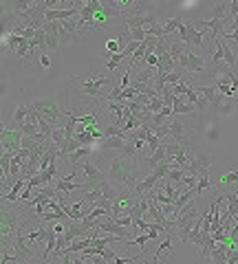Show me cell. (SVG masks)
I'll return each mask as SVG.
<instances>
[{
    "label": "cell",
    "instance_id": "5b68a950",
    "mask_svg": "<svg viewBox=\"0 0 238 264\" xmlns=\"http://www.w3.org/2000/svg\"><path fill=\"white\" fill-rule=\"evenodd\" d=\"M22 130H16V128H2L0 132V141H2V152L9 154H18L22 150Z\"/></svg>",
    "mask_w": 238,
    "mask_h": 264
},
{
    "label": "cell",
    "instance_id": "7c38bea8",
    "mask_svg": "<svg viewBox=\"0 0 238 264\" xmlns=\"http://www.w3.org/2000/svg\"><path fill=\"white\" fill-rule=\"evenodd\" d=\"M157 183H159L157 176H154V174H148L145 178H141L139 183L135 185V189H132V192H135V196H137V198H143L145 194L152 192V189L157 187Z\"/></svg>",
    "mask_w": 238,
    "mask_h": 264
},
{
    "label": "cell",
    "instance_id": "52a82bcc",
    "mask_svg": "<svg viewBox=\"0 0 238 264\" xmlns=\"http://www.w3.org/2000/svg\"><path fill=\"white\" fill-rule=\"evenodd\" d=\"M13 262L16 264H24V262H31L33 260V249H31V244L24 240V233H18L16 240H13Z\"/></svg>",
    "mask_w": 238,
    "mask_h": 264
},
{
    "label": "cell",
    "instance_id": "8fae6325",
    "mask_svg": "<svg viewBox=\"0 0 238 264\" xmlns=\"http://www.w3.org/2000/svg\"><path fill=\"white\" fill-rule=\"evenodd\" d=\"M198 29H212V38H223L227 31H225V22L218 20V18H210V20H201L198 22Z\"/></svg>",
    "mask_w": 238,
    "mask_h": 264
},
{
    "label": "cell",
    "instance_id": "44dd1931",
    "mask_svg": "<svg viewBox=\"0 0 238 264\" xmlns=\"http://www.w3.org/2000/svg\"><path fill=\"white\" fill-rule=\"evenodd\" d=\"M214 18H218V20H227L229 18V2H225V0H218V2L214 4Z\"/></svg>",
    "mask_w": 238,
    "mask_h": 264
},
{
    "label": "cell",
    "instance_id": "74e56055",
    "mask_svg": "<svg viewBox=\"0 0 238 264\" xmlns=\"http://www.w3.org/2000/svg\"><path fill=\"white\" fill-rule=\"evenodd\" d=\"M232 29H238V16L232 18Z\"/></svg>",
    "mask_w": 238,
    "mask_h": 264
},
{
    "label": "cell",
    "instance_id": "83f0119b",
    "mask_svg": "<svg viewBox=\"0 0 238 264\" xmlns=\"http://www.w3.org/2000/svg\"><path fill=\"white\" fill-rule=\"evenodd\" d=\"M148 240H150L148 233H139V236H135L132 240H126V242H128V244H137V246H141L143 251H148V246H145V242H148Z\"/></svg>",
    "mask_w": 238,
    "mask_h": 264
},
{
    "label": "cell",
    "instance_id": "484cf974",
    "mask_svg": "<svg viewBox=\"0 0 238 264\" xmlns=\"http://www.w3.org/2000/svg\"><path fill=\"white\" fill-rule=\"evenodd\" d=\"M38 128H40V134H44L47 139H51L53 130H55V126H53V123H48V121H44V119H38Z\"/></svg>",
    "mask_w": 238,
    "mask_h": 264
},
{
    "label": "cell",
    "instance_id": "5bb4252c",
    "mask_svg": "<svg viewBox=\"0 0 238 264\" xmlns=\"http://www.w3.org/2000/svg\"><path fill=\"white\" fill-rule=\"evenodd\" d=\"M234 246L232 244H225V242H216V249L212 251V262L214 264H227V258H229V251H232Z\"/></svg>",
    "mask_w": 238,
    "mask_h": 264
},
{
    "label": "cell",
    "instance_id": "e575fe53",
    "mask_svg": "<svg viewBox=\"0 0 238 264\" xmlns=\"http://www.w3.org/2000/svg\"><path fill=\"white\" fill-rule=\"evenodd\" d=\"M238 16V0L229 2V18H236Z\"/></svg>",
    "mask_w": 238,
    "mask_h": 264
},
{
    "label": "cell",
    "instance_id": "ba28073f",
    "mask_svg": "<svg viewBox=\"0 0 238 264\" xmlns=\"http://www.w3.org/2000/svg\"><path fill=\"white\" fill-rule=\"evenodd\" d=\"M77 33H79V24H77V20H75V18L60 22V48L73 44L75 40H77Z\"/></svg>",
    "mask_w": 238,
    "mask_h": 264
},
{
    "label": "cell",
    "instance_id": "e0dca14e",
    "mask_svg": "<svg viewBox=\"0 0 238 264\" xmlns=\"http://www.w3.org/2000/svg\"><path fill=\"white\" fill-rule=\"evenodd\" d=\"M26 117H29V106L26 104H20L16 108V112H13V128H16V130H20L22 126H24L26 123Z\"/></svg>",
    "mask_w": 238,
    "mask_h": 264
},
{
    "label": "cell",
    "instance_id": "d6a6232c",
    "mask_svg": "<svg viewBox=\"0 0 238 264\" xmlns=\"http://www.w3.org/2000/svg\"><path fill=\"white\" fill-rule=\"evenodd\" d=\"M141 255H132V258H119L117 255V260H115V264H128V262H135V260H139Z\"/></svg>",
    "mask_w": 238,
    "mask_h": 264
},
{
    "label": "cell",
    "instance_id": "30bf717a",
    "mask_svg": "<svg viewBox=\"0 0 238 264\" xmlns=\"http://www.w3.org/2000/svg\"><path fill=\"white\" fill-rule=\"evenodd\" d=\"M44 33H47V48L48 51H57L60 48V22H47Z\"/></svg>",
    "mask_w": 238,
    "mask_h": 264
},
{
    "label": "cell",
    "instance_id": "d590c367",
    "mask_svg": "<svg viewBox=\"0 0 238 264\" xmlns=\"http://www.w3.org/2000/svg\"><path fill=\"white\" fill-rule=\"evenodd\" d=\"M40 66H42V68H51V57H48V55H40Z\"/></svg>",
    "mask_w": 238,
    "mask_h": 264
},
{
    "label": "cell",
    "instance_id": "603a6c76",
    "mask_svg": "<svg viewBox=\"0 0 238 264\" xmlns=\"http://www.w3.org/2000/svg\"><path fill=\"white\" fill-rule=\"evenodd\" d=\"M201 238H203L201 227H194V229H190V231H188V236L181 238V242H192V244L201 246Z\"/></svg>",
    "mask_w": 238,
    "mask_h": 264
},
{
    "label": "cell",
    "instance_id": "8992f818",
    "mask_svg": "<svg viewBox=\"0 0 238 264\" xmlns=\"http://www.w3.org/2000/svg\"><path fill=\"white\" fill-rule=\"evenodd\" d=\"M210 165H212V156L205 152H196L188 154V172H192V174L196 176H205L210 174Z\"/></svg>",
    "mask_w": 238,
    "mask_h": 264
},
{
    "label": "cell",
    "instance_id": "9a60e30c",
    "mask_svg": "<svg viewBox=\"0 0 238 264\" xmlns=\"http://www.w3.org/2000/svg\"><path fill=\"white\" fill-rule=\"evenodd\" d=\"M172 112H174V117H179V114H190V112H196V106L188 104L185 97H176L174 106H172Z\"/></svg>",
    "mask_w": 238,
    "mask_h": 264
},
{
    "label": "cell",
    "instance_id": "f1b7e54d",
    "mask_svg": "<svg viewBox=\"0 0 238 264\" xmlns=\"http://www.w3.org/2000/svg\"><path fill=\"white\" fill-rule=\"evenodd\" d=\"M20 130H22V134L24 136H35L40 132V128H38V123H24Z\"/></svg>",
    "mask_w": 238,
    "mask_h": 264
},
{
    "label": "cell",
    "instance_id": "d6986e66",
    "mask_svg": "<svg viewBox=\"0 0 238 264\" xmlns=\"http://www.w3.org/2000/svg\"><path fill=\"white\" fill-rule=\"evenodd\" d=\"M183 24H185L183 18H170V20L163 24V35H174V33H179V31L183 29Z\"/></svg>",
    "mask_w": 238,
    "mask_h": 264
},
{
    "label": "cell",
    "instance_id": "8d00e7d4",
    "mask_svg": "<svg viewBox=\"0 0 238 264\" xmlns=\"http://www.w3.org/2000/svg\"><path fill=\"white\" fill-rule=\"evenodd\" d=\"M88 260H91V264H110L108 260L101 258V255H93V258H88Z\"/></svg>",
    "mask_w": 238,
    "mask_h": 264
},
{
    "label": "cell",
    "instance_id": "ac0fdd59",
    "mask_svg": "<svg viewBox=\"0 0 238 264\" xmlns=\"http://www.w3.org/2000/svg\"><path fill=\"white\" fill-rule=\"evenodd\" d=\"M53 187L57 189L60 194H71V192H84V185H77V183H69V180H55Z\"/></svg>",
    "mask_w": 238,
    "mask_h": 264
},
{
    "label": "cell",
    "instance_id": "7402d4cb",
    "mask_svg": "<svg viewBox=\"0 0 238 264\" xmlns=\"http://www.w3.org/2000/svg\"><path fill=\"white\" fill-rule=\"evenodd\" d=\"M128 143H130V141L119 139V136H108V139H104V148H115V150H121V152L128 148Z\"/></svg>",
    "mask_w": 238,
    "mask_h": 264
},
{
    "label": "cell",
    "instance_id": "cb8c5ba5",
    "mask_svg": "<svg viewBox=\"0 0 238 264\" xmlns=\"http://www.w3.org/2000/svg\"><path fill=\"white\" fill-rule=\"evenodd\" d=\"M170 172H172V165H170V163H167V161H163L161 165H157V167H154L152 172H150V174H154V176H157L159 180H166Z\"/></svg>",
    "mask_w": 238,
    "mask_h": 264
},
{
    "label": "cell",
    "instance_id": "6da1fadb",
    "mask_svg": "<svg viewBox=\"0 0 238 264\" xmlns=\"http://www.w3.org/2000/svg\"><path fill=\"white\" fill-rule=\"evenodd\" d=\"M141 156H130V154H123L110 161L108 172H106V178L110 185L119 189V192H126V189H135V185L139 183V176L143 172V167L139 165Z\"/></svg>",
    "mask_w": 238,
    "mask_h": 264
},
{
    "label": "cell",
    "instance_id": "3957f363",
    "mask_svg": "<svg viewBox=\"0 0 238 264\" xmlns=\"http://www.w3.org/2000/svg\"><path fill=\"white\" fill-rule=\"evenodd\" d=\"M29 106L35 110V112H38L40 119L53 123L55 128H57V123H60V117L64 114V110H62L60 106H57V101L51 99V97H44V99H33Z\"/></svg>",
    "mask_w": 238,
    "mask_h": 264
},
{
    "label": "cell",
    "instance_id": "1f68e13d",
    "mask_svg": "<svg viewBox=\"0 0 238 264\" xmlns=\"http://www.w3.org/2000/svg\"><path fill=\"white\" fill-rule=\"evenodd\" d=\"M207 106H210V101H207L205 97H201V95H198V101H196V110H198V112H205V110H207Z\"/></svg>",
    "mask_w": 238,
    "mask_h": 264
},
{
    "label": "cell",
    "instance_id": "d4e9b609",
    "mask_svg": "<svg viewBox=\"0 0 238 264\" xmlns=\"http://www.w3.org/2000/svg\"><path fill=\"white\" fill-rule=\"evenodd\" d=\"M84 156H91V148H79L77 152L69 154V156H66V161H69L71 165H77L79 158H84Z\"/></svg>",
    "mask_w": 238,
    "mask_h": 264
},
{
    "label": "cell",
    "instance_id": "277c9868",
    "mask_svg": "<svg viewBox=\"0 0 238 264\" xmlns=\"http://www.w3.org/2000/svg\"><path fill=\"white\" fill-rule=\"evenodd\" d=\"M203 35L205 33H203L192 20H185L183 29L176 33V38H179L181 42H185L188 46H194V48H198V51H203V48H205V44H203Z\"/></svg>",
    "mask_w": 238,
    "mask_h": 264
},
{
    "label": "cell",
    "instance_id": "f546056e",
    "mask_svg": "<svg viewBox=\"0 0 238 264\" xmlns=\"http://www.w3.org/2000/svg\"><path fill=\"white\" fill-rule=\"evenodd\" d=\"M115 222H119L121 227H126V229H137L135 227V220L130 218V216H117V218H113Z\"/></svg>",
    "mask_w": 238,
    "mask_h": 264
},
{
    "label": "cell",
    "instance_id": "836d02e7",
    "mask_svg": "<svg viewBox=\"0 0 238 264\" xmlns=\"http://www.w3.org/2000/svg\"><path fill=\"white\" fill-rule=\"evenodd\" d=\"M223 40H225V42H227V40H234V42H238V29H232L229 33H225Z\"/></svg>",
    "mask_w": 238,
    "mask_h": 264
},
{
    "label": "cell",
    "instance_id": "4fadbf2b",
    "mask_svg": "<svg viewBox=\"0 0 238 264\" xmlns=\"http://www.w3.org/2000/svg\"><path fill=\"white\" fill-rule=\"evenodd\" d=\"M183 70H188V73H201V70H205V55L203 53H188V66H185Z\"/></svg>",
    "mask_w": 238,
    "mask_h": 264
},
{
    "label": "cell",
    "instance_id": "2e32d148",
    "mask_svg": "<svg viewBox=\"0 0 238 264\" xmlns=\"http://www.w3.org/2000/svg\"><path fill=\"white\" fill-rule=\"evenodd\" d=\"M188 51H190V46H188L185 42H181L179 38L172 40V44H170V55H172V60H174L176 64H179V60H181V57H183Z\"/></svg>",
    "mask_w": 238,
    "mask_h": 264
},
{
    "label": "cell",
    "instance_id": "9c48e42d",
    "mask_svg": "<svg viewBox=\"0 0 238 264\" xmlns=\"http://www.w3.org/2000/svg\"><path fill=\"white\" fill-rule=\"evenodd\" d=\"M170 136L174 143H181V145H188V123H183L181 119L172 117L170 119Z\"/></svg>",
    "mask_w": 238,
    "mask_h": 264
},
{
    "label": "cell",
    "instance_id": "4316f807",
    "mask_svg": "<svg viewBox=\"0 0 238 264\" xmlns=\"http://www.w3.org/2000/svg\"><path fill=\"white\" fill-rule=\"evenodd\" d=\"M205 189H214V185H212L210 180V174L205 176H198V185H196V194H203Z\"/></svg>",
    "mask_w": 238,
    "mask_h": 264
},
{
    "label": "cell",
    "instance_id": "7a4b0ae2",
    "mask_svg": "<svg viewBox=\"0 0 238 264\" xmlns=\"http://www.w3.org/2000/svg\"><path fill=\"white\" fill-rule=\"evenodd\" d=\"M108 75L104 73H88L84 77H73L71 82L75 84V92L86 99H97L104 95V86L108 84Z\"/></svg>",
    "mask_w": 238,
    "mask_h": 264
},
{
    "label": "cell",
    "instance_id": "4dcf8cb0",
    "mask_svg": "<svg viewBox=\"0 0 238 264\" xmlns=\"http://www.w3.org/2000/svg\"><path fill=\"white\" fill-rule=\"evenodd\" d=\"M234 180H238V172H229V174H225L223 178H220V185H227V183H234Z\"/></svg>",
    "mask_w": 238,
    "mask_h": 264
},
{
    "label": "cell",
    "instance_id": "ffe728a7",
    "mask_svg": "<svg viewBox=\"0 0 238 264\" xmlns=\"http://www.w3.org/2000/svg\"><path fill=\"white\" fill-rule=\"evenodd\" d=\"M104 55L108 57V62H106V70H108V73H110V77H113V73H115V70H117V66L121 64V62L128 57L126 53H115V55H108V53H104Z\"/></svg>",
    "mask_w": 238,
    "mask_h": 264
}]
</instances>
